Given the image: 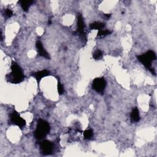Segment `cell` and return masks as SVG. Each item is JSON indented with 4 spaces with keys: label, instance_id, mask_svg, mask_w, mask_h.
Here are the masks:
<instances>
[{
    "label": "cell",
    "instance_id": "obj_6",
    "mask_svg": "<svg viewBox=\"0 0 157 157\" xmlns=\"http://www.w3.org/2000/svg\"><path fill=\"white\" fill-rule=\"evenodd\" d=\"M41 153L44 155H48L52 153L53 150V144L52 142L48 140L42 141L40 145Z\"/></svg>",
    "mask_w": 157,
    "mask_h": 157
},
{
    "label": "cell",
    "instance_id": "obj_10",
    "mask_svg": "<svg viewBox=\"0 0 157 157\" xmlns=\"http://www.w3.org/2000/svg\"><path fill=\"white\" fill-rule=\"evenodd\" d=\"M131 121L132 123H136L140 120V115L139 111L137 107H135L131 113L130 115Z\"/></svg>",
    "mask_w": 157,
    "mask_h": 157
},
{
    "label": "cell",
    "instance_id": "obj_18",
    "mask_svg": "<svg viewBox=\"0 0 157 157\" xmlns=\"http://www.w3.org/2000/svg\"><path fill=\"white\" fill-rule=\"evenodd\" d=\"M105 16H106L107 17H110V14H105Z\"/></svg>",
    "mask_w": 157,
    "mask_h": 157
},
{
    "label": "cell",
    "instance_id": "obj_8",
    "mask_svg": "<svg viewBox=\"0 0 157 157\" xmlns=\"http://www.w3.org/2000/svg\"><path fill=\"white\" fill-rule=\"evenodd\" d=\"M36 47L37 48L38 54L39 56H42L44 58H45L47 59H50V55L45 50V49L44 48L42 42L40 40H37L36 43Z\"/></svg>",
    "mask_w": 157,
    "mask_h": 157
},
{
    "label": "cell",
    "instance_id": "obj_14",
    "mask_svg": "<svg viewBox=\"0 0 157 157\" xmlns=\"http://www.w3.org/2000/svg\"><path fill=\"white\" fill-rule=\"evenodd\" d=\"M93 131L91 129L85 130L83 132V136L85 139H90L93 137Z\"/></svg>",
    "mask_w": 157,
    "mask_h": 157
},
{
    "label": "cell",
    "instance_id": "obj_1",
    "mask_svg": "<svg viewBox=\"0 0 157 157\" xmlns=\"http://www.w3.org/2000/svg\"><path fill=\"white\" fill-rule=\"evenodd\" d=\"M50 126L49 123L45 120L40 119L38 120L36 129L34 131L35 138L38 140L44 139L50 132Z\"/></svg>",
    "mask_w": 157,
    "mask_h": 157
},
{
    "label": "cell",
    "instance_id": "obj_11",
    "mask_svg": "<svg viewBox=\"0 0 157 157\" xmlns=\"http://www.w3.org/2000/svg\"><path fill=\"white\" fill-rule=\"evenodd\" d=\"M105 27V24L101 22H93L90 25V29L91 30H102Z\"/></svg>",
    "mask_w": 157,
    "mask_h": 157
},
{
    "label": "cell",
    "instance_id": "obj_15",
    "mask_svg": "<svg viewBox=\"0 0 157 157\" xmlns=\"http://www.w3.org/2000/svg\"><path fill=\"white\" fill-rule=\"evenodd\" d=\"M102 56V53L100 50H96L93 53V57L95 59H99Z\"/></svg>",
    "mask_w": 157,
    "mask_h": 157
},
{
    "label": "cell",
    "instance_id": "obj_17",
    "mask_svg": "<svg viewBox=\"0 0 157 157\" xmlns=\"http://www.w3.org/2000/svg\"><path fill=\"white\" fill-rule=\"evenodd\" d=\"M4 14L7 18H10L13 15V12L10 9H7L4 10Z\"/></svg>",
    "mask_w": 157,
    "mask_h": 157
},
{
    "label": "cell",
    "instance_id": "obj_16",
    "mask_svg": "<svg viewBox=\"0 0 157 157\" xmlns=\"http://www.w3.org/2000/svg\"><path fill=\"white\" fill-rule=\"evenodd\" d=\"M57 88H58V94L61 95L64 93V88H63V85L58 81V85H57Z\"/></svg>",
    "mask_w": 157,
    "mask_h": 157
},
{
    "label": "cell",
    "instance_id": "obj_9",
    "mask_svg": "<svg viewBox=\"0 0 157 157\" xmlns=\"http://www.w3.org/2000/svg\"><path fill=\"white\" fill-rule=\"evenodd\" d=\"M49 75H50V72L47 69H44V70L37 71V72L34 73L33 77L36 78L37 82L39 83L42 78L48 76Z\"/></svg>",
    "mask_w": 157,
    "mask_h": 157
},
{
    "label": "cell",
    "instance_id": "obj_4",
    "mask_svg": "<svg viewBox=\"0 0 157 157\" xmlns=\"http://www.w3.org/2000/svg\"><path fill=\"white\" fill-rule=\"evenodd\" d=\"M106 86V81L103 77H98L94 79L92 83L93 88L98 93L104 92Z\"/></svg>",
    "mask_w": 157,
    "mask_h": 157
},
{
    "label": "cell",
    "instance_id": "obj_12",
    "mask_svg": "<svg viewBox=\"0 0 157 157\" xmlns=\"http://www.w3.org/2000/svg\"><path fill=\"white\" fill-rule=\"evenodd\" d=\"M18 2L20 3L23 11L27 12L29 9V7L33 2V1H20Z\"/></svg>",
    "mask_w": 157,
    "mask_h": 157
},
{
    "label": "cell",
    "instance_id": "obj_2",
    "mask_svg": "<svg viewBox=\"0 0 157 157\" xmlns=\"http://www.w3.org/2000/svg\"><path fill=\"white\" fill-rule=\"evenodd\" d=\"M10 68L11 72L7 77L9 81L15 84L21 82L25 78V75L20 67L15 62H12Z\"/></svg>",
    "mask_w": 157,
    "mask_h": 157
},
{
    "label": "cell",
    "instance_id": "obj_3",
    "mask_svg": "<svg viewBox=\"0 0 157 157\" xmlns=\"http://www.w3.org/2000/svg\"><path fill=\"white\" fill-rule=\"evenodd\" d=\"M138 60L148 70L151 67V63L153 61L156 60V56L155 52L153 50H148L144 54L140 55L137 56Z\"/></svg>",
    "mask_w": 157,
    "mask_h": 157
},
{
    "label": "cell",
    "instance_id": "obj_13",
    "mask_svg": "<svg viewBox=\"0 0 157 157\" xmlns=\"http://www.w3.org/2000/svg\"><path fill=\"white\" fill-rule=\"evenodd\" d=\"M111 33V32L108 30V29H102L100 31H98V34H97V37H105L109 34H110Z\"/></svg>",
    "mask_w": 157,
    "mask_h": 157
},
{
    "label": "cell",
    "instance_id": "obj_7",
    "mask_svg": "<svg viewBox=\"0 0 157 157\" xmlns=\"http://www.w3.org/2000/svg\"><path fill=\"white\" fill-rule=\"evenodd\" d=\"M85 23L83 19V17L81 14H78L77 17V32L79 34L80 36L83 39H86V35L85 33Z\"/></svg>",
    "mask_w": 157,
    "mask_h": 157
},
{
    "label": "cell",
    "instance_id": "obj_5",
    "mask_svg": "<svg viewBox=\"0 0 157 157\" xmlns=\"http://www.w3.org/2000/svg\"><path fill=\"white\" fill-rule=\"evenodd\" d=\"M10 121L12 124L17 126L20 128H23L26 125V121L16 111H13L10 114Z\"/></svg>",
    "mask_w": 157,
    "mask_h": 157
}]
</instances>
